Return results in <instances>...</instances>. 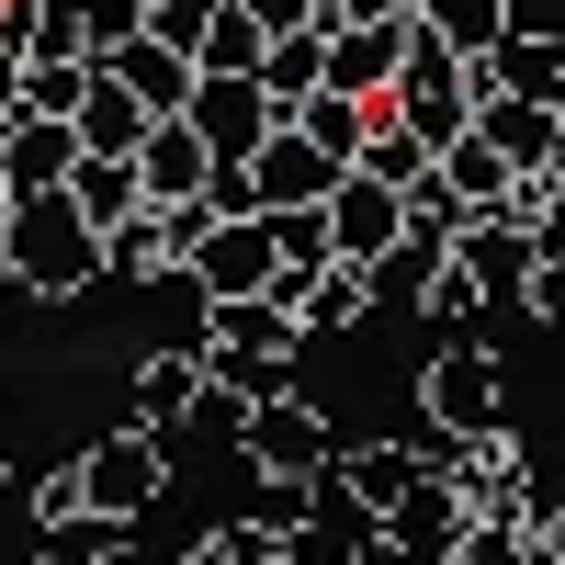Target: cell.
Returning a JSON list of instances; mask_svg holds the SVG:
<instances>
[{"label": "cell", "mask_w": 565, "mask_h": 565, "mask_svg": "<svg viewBox=\"0 0 565 565\" xmlns=\"http://www.w3.org/2000/svg\"><path fill=\"white\" fill-rule=\"evenodd\" d=\"M12 282L34 306H79L90 282H114L103 271V226H90L68 193H23V226H12Z\"/></svg>", "instance_id": "cell-1"}, {"label": "cell", "mask_w": 565, "mask_h": 565, "mask_svg": "<svg viewBox=\"0 0 565 565\" xmlns=\"http://www.w3.org/2000/svg\"><path fill=\"white\" fill-rule=\"evenodd\" d=\"M418 430H441V441L509 430V362H498V340L452 328V340H441L430 362H418Z\"/></svg>", "instance_id": "cell-2"}, {"label": "cell", "mask_w": 565, "mask_h": 565, "mask_svg": "<svg viewBox=\"0 0 565 565\" xmlns=\"http://www.w3.org/2000/svg\"><path fill=\"white\" fill-rule=\"evenodd\" d=\"M476 103H487V79H476V57H452V45L418 23V45H407V79H396V125H418L430 148H452V136H476Z\"/></svg>", "instance_id": "cell-3"}, {"label": "cell", "mask_w": 565, "mask_h": 565, "mask_svg": "<svg viewBox=\"0 0 565 565\" xmlns=\"http://www.w3.org/2000/svg\"><path fill=\"white\" fill-rule=\"evenodd\" d=\"M340 418H328L317 396H271V407H249V430H238V463L249 476H340Z\"/></svg>", "instance_id": "cell-4"}, {"label": "cell", "mask_w": 565, "mask_h": 565, "mask_svg": "<svg viewBox=\"0 0 565 565\" xmlns=\"http://www.w3.org/2000/svg\"><path fill=\"white\" fill-rule=\"evenodd\" d=\"M193 295L226 306V295H282V238L271 215H215L193 238Z\"/></svg>", "instance_id": "cell-5"}, {"label": "cell", "mask_w": 565, "mask_h": 565, "mask_svg": "<svg viewBox=\"0 0 565 565\" xmlns=\"http://www.w3.org/2000/svg\"><path fill=\"white\" fill-rule=\"evenodd\" d=\"M79 463H90V509H114V521H148V509L170 498V441L136 430V418H114Z\"/></svg>", "instance_id": "cell-6"}, {"label": "cell", "mask_w": 565, "mask_h": 565, "mask_svg": "<svg viewBox=\"0 0 565 565\" xmlns=\"http://www.w3.org/2000/svg\"><path fill=\"white\" fill-rule=\"evenodd\" d=\"M238 170H249V215H282V204H328V193L351 181V170L328 159L306 125H271V136H260V159H238Z\"/></svg>", "instance_id": "cell-7"}, {"label": "cell", "mask_w": 565, "mask_h": 565, "mask_svg": "<svg viewBox=\"0 0 565 565\" xmlns=\"http://www.w3.org/2000/svg\"><path fill=\"white\" fill-rule=\"evenodd\" d=\"M193 351L204 362H295L306 351V317L282 306V295H226V306H204Z\"/></svg>", "instance_id": "cell-8"}, {"label": "cell", "mask_w": 565, "mask_h": 565, "mask_svg": "<svg viewBox=\"0 0 565 565\" xmlns=\"http://www.w3.org/2000/svg\"><path fill=\"white\" fill-rule=\"evenodd\" d=\"M204 385H215V362L193 351V340H159L148 362H136V385H125V418H136V430H193V418H204Z\"/></svg>", "instance_id": "cell-9"}, {"label": "cell", "mask_w": 565, "mask_h": 565, "mask_svg": "<svg viewBox=\"0 0 565 565\" xmlns=\"http://www.w3.org/2000/svg\"><path fill=\"white\" fill-rule=\"evenodd\" d=\"M407 45H418V23H328V90H351V103H396Z\"/></svg>", "instance_id": "cell-10"}, {"label": "cell", "mask_w": 565, "mask_h": 565, "mask_svg": "<svg viewBox=\"0 0 565 565\" xmlns=\"http://www.w3.org/2000/svg\"><path fill=\"white\" fill-rule=\"evenodd\" d=\"M452 260L476 271V295H487V306H521V295H532V271H543V238H532V226H509V215H476V226L452 238Z\"/></svg>", "instance_id": "cell-11"}, {"label": "cell", "mask_w": 565, "mask_h": 565, "mask_svg": "<svg viewBox=\"0 0 565 565\" xmlns=\"http://www.w3.org/2000/svg\"><path fill=\"white\" fill-rule=\"evenodd\" d=\"M215 170H226V159L204 148V125H193V114H170L148 148H136V181H148V204H204V193H215Z\"/></svg>", "instance_id": "cell-12"}, {"label": "cell", "mask_w": 565, "mask_h": 565, "mask_svg": "<svg viewBox=\"0 0 565 565\" xmlns=\"http://www.w3.org/2000/svg\"><path fill=\"white\" fill-rule=\"evenodd\" d=\"M476 532V509H463V487L452 476H418L396 509H385V543L396 554H430V565H452V543Z\"/></svg>", "instance_id": "cell-13"}, {"label": "cell", "mask_w": 565, "mask_h": 565, "mask_svg": "<svg viewBox=\"0 0 565 565\" xmlns=\"http://www.w3.org/2000/svg\"><path fill=\"white\" fill-rule=\"evenodd\" d=\"M79 125H57V114H23V136H12V148H0V193H68V181H79Z\"/></svg>", "instance_id": "cell-14"}, {"label": "cell", "mask_w": 565, "mask_h": 565, "mask_svg": "<svg viewBox=\"0 0 565 565\" xmlns=\"http://www.w3.org/2000/svg\"><path fill=\"white\" fill-rule=\"evenodd\" d=\"M328 238H340V260H385L407 238V193H385L373 170H351L340 193H328Z\"/></svg>", "instance_id": "cell-15"}, {"label": "cell", "mask_w": 565, "mask_h": 565, "mask_svg": "<svg viewBox=\"0 0 565 565\" xmlns=\"http://www.w3.org/2000/svg\"><path fill=\"white\" fill-rule=\"evenodd\" d=\"M193 125H204V148H215V159H260V136H271L282 114H271V90H260V79H215V68H204Z\"/></svg>", "instance_id": "cell-16"}, {"label": "cell", "mask_w": 565, "mask_h": 565, "mask_svg": "<svg viewBox=\"0 0 565 565\" xmlns=\"http://www.w3.org/2000/svg\"><path fill=\"white\" fill-rule=\"evenodd\" d=\"M103 68H114V79H125V90H136V103H148V114H193V90H204V68L181 57V45H159V34L114 45Z\"/></svg>", "instance_id": "cell-17"}, {"label": "cell", "mask_w": 565, "mask_h": 565, "mask_svg": "<svg viewBox=\"0 0 565 565\" xmlns=\"http://www.w3.org/2000/svg\"><path fill=\"white\" fill-rule=\"evenodd\" d=\"M159 125H170V114H148V103H136V90L103 68V79H90V103H79V148H90V159H136Z\"/></svg>", "instance_id": "cell-18"}, {"label": "cell", "mask_w": 565, "mask_h": 565, "mask_svg": "<svg viewBox=\"0 0 565 565\" xmlns=\"http://www.w3.org/2000/svg\"><path fill=\"white\" fill-rule=\"evenodd\" d=\"M441 181H452L463 226H476V215H509V193H521V159L487 148V136H452V148H441Z\"/></svg>", "instance_id": "cell-19"}, {"label": "cell", "mask_w": 565, "mask_h": 565, "mask_svg": "<svg viewBox=\"0 0 565 565\" xmlns=\"http://www.w3.org/2000/svg\"><path fill=\"white\" fill-rule=\"evenodd\" d=\"M103 271H114V282H181V226H170V204L125 215L114 238H103Z\"/></svg>", "instance_id": "cell-20"}, {"label": "cell", "mask_w": 565, "mask_h": 565, "mask_svg": "<svg viewBox=\"0 0 565 565\" xmlns=\"http://www.w3.org/2000/svg\"><path fill=\"white\" fill-rule=\"evenodd\" d=\"M295 317H306V340L362 328V317H373V260H328L317 282H295Z\"/></svg>", "instance_id": "cell-21"}, {"label": "cell", "mask_w": 565, "mask_h": 565, "mask_svg": "<svg viewBox=\"0 0 565 565\" xmlns=\"http://www.w3.org/2000/svg\"><path fill=\"white\" fill-rule=\"evenodd\" d=\"M418 476H430V463H418V441H351V452H340V487L373 509V521H385V509H396Z\"/></svg>", "instance_id": "cell-22"}, {"label": "cell", "mask_w": 565, "mask_h": 565, "mask_svg": "<svg viewBox=\"0 0 565 565\" xmlns=\"http://www.w3.org/2000/svg\"><path fill=\"white\" fill-rule=\"evenodd\" d=\"M260 90H271V114L295 125L317 90H328V34H271V57H260Z\"/></svg>", "instance_id": "cell-23"}, {"label": "cell", "mask_w": 565, "mask_h": 565, "mask_svg": "<svg viewBox=\"0 0 565 565\" xmlns=\"http://www.w3.org/2000/svg\"><path fill=\"white\" fill-rule=\"evenodd\" d=\"M554 125H565V103H509V90L476 114V136H487V148H509L521 170H554Z\"/></svg>", "instance_id": "cell-24"}, {"label": "cell", "mask_w": 565, "mask_h": 565, "mask_svg": "<svg viewBox=\"0 0 565 565\" xmlns=\"http://www.w3.org/2000/svg\"><path fill=\"white\" fill-rule=\"evenodd\" d=\"M317 509H328V476H249V509H238V521H260V532H282V543H306Z\"/></svg>", "instance_id": "cell-25"}, {"label": "cell", "mask_w": 565, "mask_h": 565, "mask_svg": "<svg viewBox=\"0 0 565 565\" xmlns=\"http://www.w3.org/2000/svg\"><path fill=\"white\" fill-rule=\"evenodd\" d=\"M68 204H79V215H90V226H103V238H114L125 215H148V181H136V159H79Z\"/></svg>", "instance_id": "cell-26"}, {"label": "cell", "mask_w": 565, "mask_h": 565, "mask_svg": "<svg viewBox=\"0 0 565 565\" xmlns=\"http://www.w3.org/2000/svg\"><path fill=\"white\" fill-rule=\"evenodd\" d=\"M351 170H373V181H385V193H418V181L441 170V148H430V136H418V125H396V114H385V125H373V148H362Z\"/></svg>", "instance_id": "cell-27"}, {"label": "cell", "mask_w": 565, "mask_h": 565, "mask_svg": "<svg viewBox=\"0 0 565 565\" xmlns=\"http://www.w3.org/2000/svg\"><path fill=\"white\" fill-rule=\"evenodd\" d=\"M271 238H282V306H295V282H317L328 260H340V238H328V204H282Z\"/></svg>", "instance_id": "cell-28"}, {"label": "cell", "mask_w": 565, "mask_h": 565, "mask_svg": "<svg viewBox=\"0 0 565 565\" xmlns=\"http://www.w3.org/2000/svg\"><path fill=\"white\" fill-rule=\"evenodd\" d=\"M295 125H306V136H317V148L340 159V170H351V159L373 148V125H385V103H351V90H317V103H306Z\"/></svg>", "instance_id": "cell-29"}, {"label": "cell", "mask_w": 565, "mask_h": 565, "mask_svg": "<svg viewBox=\"0 0 565 565\" xmlns=\"http://www.w3.org/2000/svg\"><path fill=\"white\" fill-rule=\"evenodd\" d=\"M90 79H103V57H23V114H57V125H79Z\"/></svg>", "instance_id": "cell-30"}, {"label": "cell", "mask_w": 565, "mask_h": 565, "mask_svg": "<svg viewBox=\"0 0 565 565\" xmlns=\"http://www.w3.org/2000/svg\"><path fill=\"white\" fill-rule=\"evenodd\" d=\"M487 79L509 90V103H565V45H521V34H509L487 57Z\"/></svg>", "instance_id": "cell-31"}, {"label": "cell", "mask_w": 565, "mask_h": 565, "mask_svg": "<svg viewBox=\"0 0 565 565\" xmlns=\"http://www.w3.org/2000/svg\"><path fill=\"white\" fill-rule=\"evenodd\" d=\"M125 543H136V521H114V509H79V521L45 532L34 554H45V565H125Z\"/></svg>", "instance_id": "cell-32"}, {"label": "cell", "mask_w": 565, "mask_h": 565, "mask_svg": "<svg viewBox=\"0 0 565 565\" xmlns=\"http://www.w3.org/2000/svg\"><path fill=\"white\" fill-rule=\"evenodd\" d=\"M79 509H90V463H79V452H68V463H45V476L23 487V521H34V543H45V532H68Z\"/></svg>", "instance_id": "cell-33"}, {"label": "cell", "mask_w": 565, "mask_h": 565, "mask_svg": "<svg viewBox=\"0 0 565 565\" xmlns=\"http://www.w3.org/2000/svg\"><path fill=\"white\" fill-rule=\"evenodd\" d=\"M181 565H295V543H282V532H260V521H215V532L181 554Z\"/></svg>", "instance_id": "cell-34"}, {"label": "cell", "mask_w": 565, "mask_h": 565, "mask_svg": "<svg viewBox=\"0 0 565 565\" xmlns=\"http://www.w3.org/2000/svg\"><path fill=\"white\" fill-rule=\"evenodd\" d=\"M260 57H271V34L238 12V0H226V12H215V34H204V68H215V79H260Z\"/></svg>", "instance_id": "cell-35"}, {"label": "cell", "mask_w": 565, "mask_h": 565, "mask_svg": "<svg viewBox=\"0 0 565 565\" xmlns=\"http://www.w3.org/2000/svg\"><path fill=\"white\" fill-rule=\"evenodd\" d=\"M215 12H226V0H148V34H159V45H181V57L204 68V34H215Z\"/></svg>", "instance_id": "cell-36"}, {"label": "cell", "mask_w": 565, "mask_h": 565, "mask_svg": "<svg viewBox=\"0 0 565 565\" xmlns=\"http://www.w3.org/2000/svg\"><path fill=\"white\" fill-rule=\"evenodd\" d=\"M68 12L90 23V45H103V57H114V45H136V34H148V0H68Z\"/></svg>", "instance_id": "cell-37"}, {"label": "cell", "mask_w": 565, "mask_h": 565, "mask_svg": "<svg viewBox=\"0 0 565 565\" xmlns=\"http://www.w3.org/2000/svg\"><path fill=\"white\" fill-rule=\"evenodd\" d=\"M452 565H532V532H498V521H476L452 543Z\"/></svg>", "instance_id": "cell-38"}, {"label": "cell", "mask_w": 565, "mask_h": 565, "mask_svg": "<svg viewBox=\"0 0 565 565\" xmlns=\"http://www.w3.org/2000/svg\"><path fill=\"white\" fill-rule=\"evenodd\" d=\"M260 34H328V0H238Z\"/></svg>", "instance_id": "cell-39"}, {"label": "cell", "mask_w": 565, "mask_h": 565, "mask_svg": "<svg viewBox=\"0 0 565 565\" xmlns=\"http://www.w3.org/2000/svg\"><path fill=\"white\" fill-rule=\"evenodd\" d=\"M521 317H532V328H554V340H565V260H543V271H532V295H521Z\"/></svg>", "instance_id": "cell-40"}, {"label": "cell", "mask_w": 565, "mask_h": 565, "mask_svg": "<svg viewBox=\"0 0 565 565\" xmlns=\"http://www.w3.org/2000/svg\"><path fill=\"white\" fill-rule=\"evenodd\" d=\"M509 34L521 45H565V0H509Z\"/></svg>", "instance_id": "cell-41"}, {"label": "cell", "mask_w": 565, "mask_h": 565, "mask_svg": "<svg viewBox=\"0 0 565 565\" xmlns=\"http://www.w3.org/2000/svg\"><path fill=\"white\" fill-rule=\"evenodd\" d=\"M430 0H328V23H418Z\"/></svg>", "instance_id": "cell-42"}, {"label": "cell", "mask_w": 565, "mask_h": 565, "mask_svg": "<svg viewBox=\"0 0 565 565\" xmlns=\"http://www.w3.org/2000/svg\"><path fill=\"white\" fill-rule=\"evenodd\" d=\"M23 136V68H0V148Z\"/></svg>", "instance_id": "cell-43"}, {"label": "cell", "mask_w": 565, "mask_h": 565, "mask_svg": "<svg viewBox=\"0 0 565 565\" xmlns=\"http://www.w3.org/2000/svg\"><path fill=\"white\" fill-rule=\"evenodd\" d=\"M532 565H565V509H554V521L532 532Z\"/></svg>", "instance_id": "cell-44"}, {"label": "cell", "mask_w": 565, "mask_h": 565, "mask_svg": "<svg viewBox=\"0 0 565 565\" xmlns=\"http://www.w3.org/2000/svg\"><path fill=\"white\" fill-rule=\"evenodd\" d=\"M12 226H23V204H12V193H0V260H12Z\"/></svg>", "instance_id": "cell-45"}, {"label": "cell", "mask_w": 565, "mask_h": 565, "mask_svg": "<svg viewBox=\"0 0 565 565\" xmlns=\"http://www.w3.org/2000/svg\"><path fill=\"white\" fill-rule=\"evenodd\" d=\"M12 12H57V0H12Z\"/></svg>", "instance_id": "cell-46"}, {"label": "cell", "mask_w": 565, "mask_h": 565, "mask_svg": "<svg viewBox=\"0 0 565 565\" xmlns=\"http://www.w3.org/2000/svg\"><path fill=\"white\" fill-rule=\"evenodd\" d=\"M295 565H340V554H295Z\"/></svg>", "instance_id": "cell-47"}, {"label": "cell", "mask_w": 565, "mask_h": 565, "mask_svg": "<svg viewBox=\"0 0 565 565\" xmlns=\"http://www.w3.org/2000/svg\"><path fill=\"white\" fill-rule=\"evenodd\" d=\"M554 170H565V125H554Z\"/></svg>", "instance_id": "cell-48"}, {"label": "cell", "mask_w": 565, "mask_h": 565, "mask_svg": "<svg viewBox=\"0 0 565 565\" xmlns=\"http://www.w3.org/2000/svg\"><path fill=\"white\" fill-rule=\"evenodd\" d=\"M0 295H12V260H0Z\"/></svg>", "instance_id": "cell-49"}, {"label": "cell", "mask_w": 565, "mask_h": 565, "mask_svg": "<svg viewBox=\"0 0 565 565\" xmlns=\"http://www.w3.org/2000/svg\"><path fill=\"white\" fill-rule=\"evenodd\" d=\"M0 487H12V463H0Z\"/></svg>", "instance_id": "cell-50"}, {"label": "cell", "mask_w": 565, "mask_h": 565, "mask_svg": "<svg viewBox=\"0 0 565 565\" xmlns=\"http://www.w3.org/2000/svg\"><path fill=\"white\" fill-rule=\"evenodd\" d=\"M23 565H45V554H23Z\"/></svg>", "instance_id": "cell-51"}]
</instances>
